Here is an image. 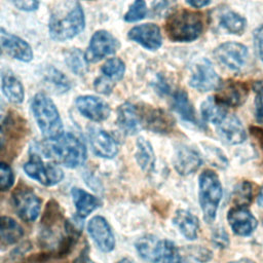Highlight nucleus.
Listing matches in <instances>:
<instances>
[{
	"label": "nucleus",
	"instance_id": "1",
	"mask_svg": "<svg viewBox=\"0 0 263 263\" xmlns=\"http://www.w3.org/2000/svg\"><path fill=\"white\" fill-rule=\"evenodd\" d=\"M42 153L69 168L82 165L86 160V148L79 137L72 133H63L55 139L41 144Z\"/></svg>",
	"mask_w": 263,
	"mask_h": 263
},
{
	"label": "nucleus",
	"instance_id": "2",
	"mask_svg": "<svg viewBox=\"0 0 263 263\" xmlns=\"http://www.w3.org/2000/svg\"><path fill=\"white\" fill-rule=\"evenodd\" d=\"M205 24L202 12L181 8L167 16L164 30L172 41L190 42L202 34Z\"/></svg>",
	"mask_w": 263,
	"mask_h": 263
},
{
	"label": "nucleus",
	"instance_id": "3",
	"mask_svg": "<svg viewBox=\"0 0 263 263\" xmlns=\"http://www.w3.org/2000/svg\"><path fill=\"white\" fill-rule=\"evenodd\" d=\"M32 111L36 122L46 140L63 134V122L54 103L44 93H37L32 100Z\"/></svg>",
	"mask_w": 263,
	"mask_h": 263
},
{
	"label": "nucleus",
	"instance_id": "4",
	"mask_svg": "<svg viewBox=\"0 0 263 263\" xmlns=\"http://www.w3.org/2000/svg\"><path fill=\"white\" fill-rule=\"evenodd\" d=\"M199 204L206 223H212L217 215L222 198V185L213 171H204L199 176Z\"/></svg>",
	"mask_w": 263,
	"mask_h": 263
},
{
	"label": "nucleus",
	"instance_id": "5",
	"mask_svg": "<svg viewBox=\"0 0 263 263\" xmlns=\"http://www.w3.org/2000/svg\"><path fill=\"white\" fill-rule=\"evenodd\" d=\"M85 26L84 12L80 4L76 3L67 14L55 15L52 14L48 30L49 35L57 41H66L77 36Z\"/></svg>",
	"mask_w": 263,
	"mask_h": 263
},
{
	"label": "nucleus",
	"instance_id": "6",
	"mask_svg": "<svg viewBox=\"0 0 263 263\" xmlns=\"http://www.w3.org/2000/svg\"><path fill=\"white\" fill-rule=\"evenodd\" d=\"M24 171L31 179L47 187L59 184L64 178V173L57 163H44L37 154L30 156L24 164Z\"/></svg>",
	"mask_w": 263,
	"mask_h": 263
},
{
	"label": "nucleus",
	"instance_id": "7",
	"mask_svg": "<svg viewBox=\"0 0 263 263\" xmlns=\"http://www.w3.org/2000/svg\"><path fill=\"white\" fill-rule=\"evenodd\" d=\"M12 202L16 214L23 221L33 222L38 218L41 200L30 187L18 185L12 193Z\"/></svg>",
	"mask_w": 263,
	"mask_h": 263
},
{
	"label": "nucleus",
	"instance_id": "8",
	"mask_svg": "<svg viewBox=\"0 0 263 263\" xmlns=\"http://www.w3.org/2000/svg\"><path fill=\"white\" fill-rule=\"evenodd\" d=\"M142 128L158 134H168L175 126V118L165 110L145 104L137 105Z\"/></svg>",
	"mask_w": 263,
	"mask_h": 263
},
{
	"label": "nucleus",
	"instance_id": "9",
	"mask_svg": "<svg viewBox=\"0 0 263 263\" xmlns=\"http://www.w3.org/2000/svg\"><path fill=\"white\" fill-rule=\"evenodd\" d=\"M118 40L105 30L97 31L89 41L85 52V59L88 63H96L107 55L114 54L119 48Z\"/></svg>",
	"mask_w": 263,
	"mask_h": 263
},
{
	"label": "nucleus",
	"instance_id": "10",
	"mask_svg": "<svg viewBox=\"0 0 263 263\" xmlns=\"http://www.w3.org/2000/svg\"><path fill=\"white\" fill-rule=\"evenodd\" d=\"M215 100L224 107H238L245 103L249 95V85L246 82L229 79L220 82L217 86Z\"/></svg>",
	"mask_w": 263,
	"mask_h": 263
},
{
	"label": "nucleus",
	"instance_id": "11",
	"mask_svg": "<svg viewBox=\"0 0 263 263\" xmlns=\"http://www.w3.org/2000/svg\"><path fill=\"white\" fill-rule=\"evenodd\" d=\"M214 55L219 63L228 69L238 71L247 63L248 48L238 42H225L215 49Z\"/></svg>",
	"mask_w": 263,
	"mask_h": 263
},
{
	"label": "nucleus",
	"instance_id": "12",
	"mask_svg": "<svg viewBox=\"0 0 263 263\" xmlns=\"http://www.w3.org/2000/svg\"><path fill=\"white\" fill-rule=\"evenodd\" d=\"M219 83L220 78L210 61L201 59L195 63L189 79L191 87L199 91H209L217 88Z\"/></svg>",
	"mask_w": 263,
	"mask_h": 263
},
{
	"label": "nucleus",
	"instance_id": "13",
	"mask_svg": "<svg viewBox=\"0 0 263 263\" xmlns=\"http://www.w3.org/2000/svg\"><path fill=\"white\" fill-rule=\"evenodd\" d=\"M215 125L219 137L228 145H238L247 139V133L241 121L229 111Z\"/></svg>",
	"mask_w": 263,
	"mask_h": 263
},
{
	"label": "nucleus",
	"instance_id": "14",
	"mask_svg": "<svg viewBox=\"0 0 263 263\" xmlns=\"http://www.w3.org/2000/svg\"><path fill=\"white\" fill-rule=\"evenodd\" d=\"M87 230L97 245V247L105 253L113 251L115 247V238L111 226L102 216H95L87 224Z\"/></svg>",
	"mask_w": 263,
	"mask_h": 263
},
{
	"label": "nucleus",
	"instance_id": "15",
	"mask_svg": "<svg viewBox=\"0 0 263 263\" xmlns=\"http://www.w3.org/2000/svg\"><path fill=\"white\" fill-rule=\"evenodd\" d=\"M232 231L239 236L251 235L258 226V221L247 206L234 205L227 214Z\"/></svg>",
	"mask_w": 263,
	"mask_h": 263
},
{
	"label": "nucleus",
	"instance_id": "16",
	"mask_svg": "<svg viewBox=\"0 0 263 263\" xmlns=\"http://www.w3.org/2000/svg\"><path fill=\"white\" fill-rule=\"evenodd\" d=\"M88 140L92 152L102 158H113L118 152V145L114 138L106 130L90 126L88 128Z\"/></svg>",
	"mask_w": 263,
	"mask_h": 263
},
{
	"label": "nucleus",
	"instance_id": "17",
	"mask_svg": "<svg viewBox=\"0 0 263 263\" xmlns=\"http://www.w3.org/2000/svg\"><path fill=\"white\" fill-rule=\"evenodd\" d=\"M75 104L78 111L91 121H104L110 115L109 105L104 100L95 96L78 97Z\"/></svg>",
	"mask_w": 263,
	"mask_h": 263
},
{
	"label": "nucleus",
	"instance_id": "18",
	"mask_svg": "<svg viewBox=\"0 0 263 263\" xmlns=\"http://www.w3.org/2000/svg\"><path fill=\"white\" fill-rule=\"evenodd\" d=\"M127 37L149 50H155L162 44L160 29L155 24L148 23L136 26L129 30Z\"/></svg>",
	"mask_w": 263,
	"mask_h": 263
},
{
	"label": "nucleus",
	"instance_id": "19",
	"mask_svg": "<svg viewBox=\"0 0 263 263\" xmlns=\"http://www.w3.org/2000/svg\"><path fill=\"white\" fill-rule=\"evenodd\" d=\"M173 163L177 173L181 176H188L200 167L201 157L195 149L183 145L177 148Z\"/></svg>",
	"mask_w": 263,
	"mask_h": 263
},
{
	"label": "nucleus",
	"instance_id": "20",
	"mask_svg": "<svg viewBox=\"0 0 263 263\" xmlns=\"http://www.w3.org/2000/svg\"><path fill=\"white\" fill-rule=\"evenodd\" d=\"M0 43L7 53L15 60L30 62L33 59V50L29 43L3 29H0Z\"/></svg>",
	"mask_w": 263,
	"mask_h": 263
},
{
	"label": "nucleus",
	"instance_id": "21",
	"mask_svg": "<svg viewBox=\"0 0 263 263\" xmlns=\"http://www.w3.org/2000/svg\"><path fill=\"white\" fill-rule=\"evenodd\" d=\"M117 124L126 135H136L142 129L138 106L124 103L117 109Z\"/></svg>",
	"mask_w": 263,
	"mask_h": 263
},
{
	"label": "nucleus",
	"instance_id": "22",
	"mask_svg": "<svg viewBox=\"0 0 263 263\" xmlns=\"http://www.w3.org/2000/svg\"><path fill=\"white\" fill-rule=\"evenodd\" d=\"M71 195L76 209L77 217L81 219L87 217L101 205V200L98 197L83 189L74 187L71 190Z\"/></svg>",
	"mask_w": 263,
	"mask_h": 263
},
{
	"label": "nucleus",
	"instance_id": "23",
	"mask_svg": "<svg viewBox=\"0 0 263 263\" xmlns=\"http://www.w3.org/2000/svg\"><path fill=\"white\" fill-rule=\"evenodd\" d=\"M173 221L185 238L189 240H194L197 238L199 221L196 216L186 210H179L176 212Z\"/></svg>",
	"mask_w": 263,
	"mask_h": 263
},
{
	"label": "nucleus",
	"instance_id": "24",
	"mask_svg": "<svg viewBox=\"0 0 263 263\" xmlns=\"http://www.w3.org/2000/svg\"><path fill=\"white\" fill-rule=\"evenodd\" d=\"M163 240L158 239L154 235H145L136 242V249L144 260L152 263H158Z\"/></svg>",
	"mask_w": 263,
	"mask_h": 263
},
{
	"label": "nucleus",
	"instance_id": "25",
	"mask_svg": "<svg viewBox=\"0 0 263 263\" xmlns=\"http://www.w3.org/2000/svg\"><path fill=\"white\" fill-rule=\"evenodd\" d=\"M24 236L23 227L11 217H0V243L11 246Z\"/></svg>",
	"mask_w": 263,
	"mask_h": 263
},
{
	"label": "nucleus",
	"instance_id": "26",
	"mask_svg": "<svg viewBox=\"0 0 263 263\" xmlns=\"http://www.w3.org/2000/svg\"><path fill=\"white\" fill-rule=\"evenodd\" d=\"M136 146V160L139 166L142 168L143 172L151 173L155 164V155L151 144L145 138L140 137L137 140Z\"/></svg>",
	"mask_w": 263,
	"mask_h": 263
},
{
	"label": "nucleus",
	"instance_id": "27",
	"mask_svg": "<svg viewBox=\"0 0 263 263\" xmlns=\"http://www.w3.org/2000/svg\"><path fill=\"white\" fill-rule=\"evenodd\" d=\"M173 107L175 111L181 116V118L189 123L197 124L194 108L188 98V95L184 90H177L173 96Z\"/></svg>",
	"mask_w": 263,
	"mask_h": 263
},
{
	"label": "nucleus",
	"instance_id": "28",
	"mask_svg": "<svg viewBox=\"0 0 263 263\" xmlns=\"http://www.w3.org/2000/svg\"><path fill=\"white\" fill-rule=\"evenodd\" d=\"M2 91L8 101L13 104L22 103L25 97L23 84L10 72L4 73L2 76Z\"/></svg>",
	"mask_w": 263,
	"mask_h": 263
},
{
	"label": "nucleus",
	"instance_id": "29",
	"mask_svg": "<svg viewBox=\"0 0 263 263\" xmlns=\"http://www.w3.org/2000/svg\"><path fill=\"white\" fill-rule=\"evenodd\" d=\"M102 77L108 83L115 85V83L122 79L125 72L124 63L118 58L109 59L102 67Z\"/></svg>",
	"mask_w": 263,
	"mask_h": 263
},
{
	"label": "nucleus",
	"instance_id": "30",
	"mask_svg": "<svg viewBox=\"0 0 263 263\" xmlns=\"http://www.w3.org/2000/svg\"><path fill=\"white\" fill-rule=\"evenodd\" d=\"M200 111L202 118L215 125L228 112V109L219 104L215 98H208L201 104Z\"/></svg>",
	"mask_w": 263,
	"mask_h": 263
},
{
	"label": "nucleus",
	"instance_id": "31",
	"mask_svg": "<svg viewBox=\"0 0 263 263\" xmlns=\"http://www.w3.org/2000/svg\"><path fill=\"white\" fill-rule=\"evenodd\" d=\"M221 26L229 33L240 35L247 27V22L243 16L234 11H227L220 17Z\"/></svg>",
	"mask_w": 263,
	"mask_h": 263
},
{
	"label": "nucleus",
	"instance_id": "32",
	"mask_svg": "<svg viewBox=\"0 0 263 263\" xmlns=\"http://www.w3.org/2000/svg\"><path fill=\"white\" fill-rule=\"evenodd\" d=\"M66 63L70 70L77 75H84L87 71V61L85 54L78 48L70 50L66 57Z\"/></svg>",
	"mask_w": 263,
	"mask_h": 263
},
{
	"label": "nucleus",
	"instance_id": "33",
	"mask_svg": "<svg viewBox=\"0 0 263 263\" xmlns=\"http://www.w3.org/2000/svg\"><path fill=\"white\" fill-rule=\"evenodd\" d=\"M158 263H181V256L173 241L163 240Z\"/></svg>",
	"mask_w": 263,
	"mask_h": 263
},
{
	"label": "nucleus",
	"instance_id": "34",
	"mask_svg": "<svg viewBox=\"0 0 263 263\" xmlns=\"http://www.w3.org/2000/svg\"><path fill=\"white\" fill-rule=\"evenodd\" d=\"M46 81L62 92L67 91L70 88V82L67 77L54 68H49L46 72Z\"/></svg>",
	"mask_w": 263,
	"mask_h": 263
},
{
	"label": "nucleus",
	"instance_id": "35",
	"mask_svg": "<svg viewBox=\"0 0 263 263\" xmlns=\"http://www.w3.org/2000/svg\"><path fill=\"white\" fill-rule=\"evenodd\" d=\"M148 12V8L146 2L144 0H135L133 4L129 6L127 12L124 15V21L128 23L137 22L146 16Z\"/></svg>",
	"mask_w": 263,
	"mask_h": 263
},
{
	"label": "nucleus",
	"instance_id": "36",
	"mask_svg": "<svg viewBox=\"0 0 263 263\" xmlns=\"http://www.w3.org/2000/svg\"><path fill=\"white\" fill-rule=\"evenodd\" d=\"M252 184L249 182L240 183L234 190L233 199L236 202V205L247 206L252 201Z\"/></svg>",
	"mask_w": 263,
	"mask_h": 263
},
{
	"label": "nucleus",
	"instance_id": "37",
	"mask_svg": "<svg viewBox=\"0 0 263 263\" xmlns=\"http://www.w3.org/2000/svg\"><path fill=\"white\" fill-rule=\"evenodd\" d=\"M253 90L255 92V117L257 122L263 125V80L254 82Z\"/></svg>",
	"mask_w": 263,
	"mask_h": 263
},
{
	"label": "nucleus",
	"instance_id": "38",
	"mask_svg": "<svg viewBox=\"0 0 263 263\" xmlns=\"http://www.w3.org/2000/svg\"><path fill=\"white\" fill-rule=\"evenodd\" d=\"M14 175L11 167L3 161H0V191H7L13 186Z\"/></svg>",
	"mask_w": 263,
	"mask_h": 263
},
{
	"label": "nucleus",
	"instance_id": "39",
	"mask_svg": "<svg viewBox=\"0 0 263 263\" xmlns=\"http://www.w3.org/2000/svg\"><path fill=\"white\" fill-rule=\"evenodd\" d=\"M16 8L24 11L36 10L39 6L38 0H9Z\"/></svg>",
	"mask_w": 263,
	"mask_h": 263
},
{
	"label": "nucleus",
	"instance_id": "40",
	"mask_svg": "<svg viewBox=\"0 0 263 263\" xmlns=\"http://www.w3.org/2000/svg\"><path fill=\"white\" fill-rule=\"evenodd\" d=\"M254 43L257 53L263 62V24L254 31Z\"/></svg>",
	"mask_w": 263,
	"mask_h": 263
},
{
	"label": "nucleus",
	"instance_id": "41",
	"mask_svg": "<svg viewBox=\"0 0 263 263\" xmlns=\"http://www.w3.org/2000/svg\"><path fill=\"white\" fill-rule=\"evenodd\" d=\"M213 241L220 248H226L229 242L228 234L224 231L223 228H217L213 233Z\"/></svg>",
	"mask_w": 263,
	"mask_h": 263
},
{
	"label": "nucleus",
	"instance_id": "42",
	"mask_svg": "<svg viewBox=\"0 0 263 263\" xmlns=\"http://www.w3.org/2000/svg\"><path fill=\"white\" fill-rule=\"evenodd\" d=\"M193 254L194 255H192V256H194V258L200 262H206V261L211 260V258H212V253L209 250H206L204 248H200V247L195 248L193 250Z\"/></svg>",
	"mask_w": 263,
	"mask_h": 263
},
{
	"label": "nucleus",
	"instance_id": "43",
	"mask_svg": "<svg viewBox=\"0 0 263 263\" xmlns=\"http://www.w3.org/2000/svg\"><path fill=\"white\" fill-rule=\"evenodd\" d=\"M74 263H95V262H92V261L88 258L87 249H85V250L82 251L81 254L74 260Z\"/></svg>",
	"mask_w": 263,
	"mask_h": 263
},
{
	"label": "nucleus",
	"instance_id": "44",
	"mask_svg": "<svg viewBox=\"0 0 263 263\" xmlns=\"http://www.w3.org/2000/svg\"><path fill=\"white\" fill-rule=\"evenodd\" d=\"M187 3L194 8H201L211 3L212 0H186Z\"/></svg>",
	"mask_w": 263,
	"mask_h": 263
},
{
	"label": "nucleus",
	"instance_id": "45",
	"mask_svg": "<svg viewBox=\"0 0 263 263\" xmlns=\"http://www.w3.org/2000/svg\"><path fill=\"white\" fill-rule=\"evenodd\" d=\"M4 111H5V105H4L3 101L0 100V122L3 120V117L5 116Z\"/></svg>",
	"mask_w": 263,
	"mask_h": 263
},
{
	"label": "nucleus",
	"instance_id": "46",
	"mask_svg": "<svg viewBox=\"0 0 263 263\" xmlns=\"http://www.w3.org/2000/svg\"><path fill=\"white\" fill-rule=\"evenodd\" d=\"M257 201H258V204H259L261 208H263V188H262V189L260 190V192H259Z\"/></svg>",
	"mask_w": 263,
	"mask_h": 263
},
{
	"label": "nucleus",
	"instance_id": "47",
	"mask_svg": "<svg viewBox=\"0 0 263 263\" xmlns=\"http://www.w3.org/2000/svg\"><path fill=\"white\" fill-rule=\"evenodd\" d=\"M229 263H255L254 261H252L251 259H247V258H243V259H239V260H236V261H232V262H229Z\"/></svg>",
	"mask_w": 263,
	"mask_h": 263
},
{
	"label": "nucleus",
	"instance_id": "48",
	"mask_svg": "<svg viewBox=\"0 0 263 263\" xmlns=\"http://www.w3.org/2000/svg\"><path fill=\"white\" fill-rule=\"evenodd\" d=\"M117 263H130V262H129V260H127V259L124 258V259H121L120 261H118Z\"/></svg>",
	"mask_w": 263,
	"mask_h": 263
},
{
	"label": "nucleus",
	"instance_id": "49",
	"mask_svg": "<svg viewBox=\"0 0 263 263\" xmlns=\"http://www.w3.org/2000/svg\"><path fill=\"white\" fill-rule=\"evenodd\" d=\"M0 53H1V49H0Z\"/></svg>",
	"mask_w": 263,
	"mask_h": 263
}]
</instances>
